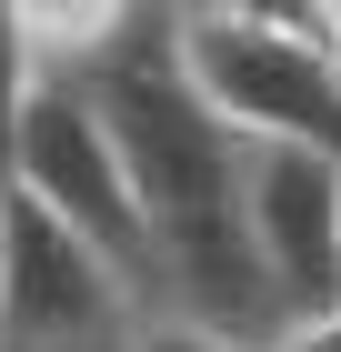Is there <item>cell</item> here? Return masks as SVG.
Wrapping results in <instances>:
<instances>
[{"label": "cell", "instance_id": "1", "mask_svg": "<svg viewBox=\"0 0 341 352\" xmlns=\"http://www.w3.org/2000/svg\"><path fill=\"white\" fill-rule=\"evenodd\" d=\"M80 91H91L110 151L131 171V201H141V221H151L161 312H181V322L231 332V342L261 352L291 312H281V292H271L251 232H241V151H251V141L191 91L181 41H171V0H151V10L80 71Z\"/></svg>", "mask_w": 341, "mask_h": 352}, {"label": "cell", "instance_id": "2", "mask_svg": "<svg viewBox=\"0 0 341 352\" xmlns=\"http://www.w3.org/2000/svg\"><path fill=\"white\" fill-rule=\"evenodd\" d=\"M0 182L21 191V201H40L60 232H80V242L121 272V292H131L141 312H161L151 221H141L131 171H121V151H110V131H101V111H91L80 81H30L21 121H10V141H0Z\"/></svg>", "mask_w": 341, "mask_h": 352}, {"label": "cell", "instance_id": "3", "mask_svg": "<svg viewBox=\"0 0 341 352\" xmlns=\"http://www.w3.org/2000/svg\"><path fill=\"white\" fill-rule=\"evenodd\" d=\"M181 71L241 141H301L341 162V51L311 30H271V21H191L171 10Z\"/></svg>", "mask_w": 341, "mask_h": 352}, {"label": "cell", "instance_id": "4", "mask_svg": "<svg viewBox=\"0 0 341 352\" xmlns=\"http://www.w3.org/2000/svg\"><path fill=\"white\" fill-rule=\"evenodd\" d=\"M141 302L101 252L60 232L40 201H0V352H110L131 342Z\"/></svg>", "mask_w": 341, "mask_h": 352}, {"label": "cell", "instance_id": "5", "mask_svg": "<svg viewBox=\"0 0 341 352\" xmlns=\"http://www.w3.org/2000/svg\"><path fill=\"white\" fill-rule=\"evenodd\" d=\"M241 232H251V252H261L291 322L341 302V162L331 151L251 141L241 151Z\"/></svg>", "mask_w": 341, "mask_h": 352}, {"label": "cell", "instance_id": "6", "mask_svg": "<svg viewBox=\"0 0 341 352\" xmlns=\"http://www.w3.org/2000/svg\"><path fill=\"white\" fill-rule=\"evenodd\" d=\"M10 10H21L30 71H40V81H80V71L151 10V0H10Z\"/></svg>", "mask_w": 341, "mask_h": 352}, {"label": "cell", "instance_id": "7", "mask_svg": "<svg viewBox=\"0 0 341 352\" xmlns=\"http://www.w3.org/2000/svg\"><path fill=\"white\" fill-rule=\"evenodd\" d=\"M121 352H251V342H231V332H201V322H181V312H141Z\"/></svg>", "mask_w": 341, "mask_h": 352}, {"label": "cell", "instance_id": "8", "mask_svg": "<svg viewBox=\"0 0 341 352\" xmlns=\"http://www.w3.org/2000/svg\"><path fill=\"white\" fill-rule=\"evenodd\" d=\"M30 41H21V10L0 0V141H10V121H21V101H30Z\"/></svg>", "mask_w": 341, "mask_h": 352}, {"label": "cell", "instance_id": "9", "mask_svg": "<svg viewBox=\"0 0 341 352\" xmlns=\"http://www.w3.org/2000/svg\"><path fill=\"white\" fill-rule=\"evenodd\" d=\"M191 21H271V30H311V0H171Z\"/></svg>", "mask_w": 341, "mask_h": 352}, {"label": "cell", "instance_id": "10", "mask_svg": "<svg viewBox=\"0 0 341 352\" xmlns=\"http://www.w3.org/2000/svg\"><path fill=\"white\" fill-rule=\"evenodd\" d=\"M261 352H341V302H321V312H301V322H281Z\"/></svg>", "mask_w": 341, "mask_h": 352}, {"label": "cell", "instance_id": "11", "mask_svg": "<svg viewBox=\"0 0 341 352\" xmlns=\"http://www.w3.org/2000/svg\"><path fill=\"white\" fill-rule=\"evenodd\" d=\"M311 41H331V51H341V0H311Z\"/></svg>", "mask_w": 341, "mask_h": 352}, {"label": "cell", "instance_id": "12", "mask_svg": "<svg viewBox=\"0 0 341 352\" xmlns=\"http://www.w3.org/2000/svg\"><path fill=\"white\" fill-rule=\"evenodd\" d=\"M0 201H10V182H0Z\"/></svg>", "mask_w": 341, "mask_h": 352}, {"label": "cell", "instance_id": "13", "mask_svg": "<svg viewBox=\"0 0 341 352\" xmlns=\"http://www.w3.org/2000/svg\"><path fill=\"white\" fill-rule=\"evenodd\" d=\"M110 352H121V342H110Z\"/></svg>", "mask_w": 341, "mask_h": 352}]
</instances>
